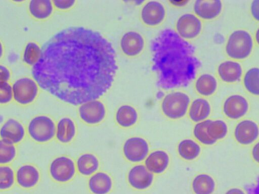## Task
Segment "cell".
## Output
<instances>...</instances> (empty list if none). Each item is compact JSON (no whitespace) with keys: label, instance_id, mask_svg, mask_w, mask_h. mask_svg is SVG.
<instances>
[{"label":"cell","instance_id":"obj_1","mask_svg":"<svg viewBox=\"0 0 259 194\" xmlns=\"http://www.w3.org/2000/svg\"><path fill=\"white\" fill-rule=\"evenodd\" d=\"M117 68L114 48L101 33L71 27L42 46L31 74L41 89L63 102L80 105L105 94Z\"/></svg>","mask_w":259,"mask_h":194},{"label":"cell","instance_id":"obj_2","mask_svg":"<svg viewBox=\"0 0 259 194\" xmlns=\"http://www.w3.org/2000/svg\"><path fill=\"white\" fill-rule=\"evenodd\" d=\"M151 51L156 85L163 89L187 86L201 66L193 45L170 28L161 30L154 38Z\"/></svg>","mask_w":259,"mask_h":194},{"label":"cell","instance_id":"obj_3","mask_svg":"<svg viewBox=\"0 0 259 194\" xmlns=\"http://www.w3.org/2000/svg\"><path fill=\"white\" fill-rule=\"evenodd\" d=\"M56 124L48 115H34L25 124L27 138L35 144L48 143L55 137Z\"/></svg>","mask_w":259,"mask_h":194},{"label":"cell","instance_id":"obj_4","mask_svg":"<svg viewBox=\"0 0 259 194\" xmlns=\"http://www.w3.org/2000/svg\"><path fill=\"white\" fill-rule=\"evenodd\" d=\"M13 103L17 106L26 108L33 105L37 100L40 88L31 76H24L12 82Z\"/></svg>","mask_w":259,"mask_h":194},{"label":"cell","instance_id":"obj_5","mask_svg":"<svg viewBox=\"0 0 259 194\" xmlns=\"http://www.w3.org/2000/svg\"><path fill=\"white\" fill-rule=\"evenodd\" d=\"M188 94L182 91L172 92L162 99L161 109L163 114L172 120H179L187 113L190 104Z\"/></svg>","mask_w":259,"mask_h":194},{"label":"cell","instance_id":"obj_6","mask_svg":"<svg viewBox=\"0 0 259 194\" xmlns=\"http://www.w3.org/2000/svg\"><path fill=\"white\" fill-rule=\"evenodd\" d=\"M253 48L251 35L247 31L237 30L229 36L226 45V52L230 58L241 60L248 57Z\"/></svg>","mask_w":259,"mask_h":194},{"label":"cell","instance_id":"obj_7","mask_svg":"<svg viewBox=\"0 0 259 194\" xmlns=\"http://www.w3.org/2000/svg\"><path fill=\"white\" fill-rule=\"evenodd\" d=\"M41 179L40 170L34 163H23L15 168L16 185L23 190H34L38 186Z\"/></svg>","mask_w":259,"mask_h":194},{"label":"cell","instance_id":"obj_8","mask_svg":"<svg viewBox=\"0 0 259 194\" xmlns=\"http://www.w3.org/2000/svg\"><path fill=\"white\" fill-rule=\"evenodd\" d=\"M27 138L26 125L20 119L10 117L0 125V139L19 147Z\"/></svg>","mask_w":259,"mask_h":194},{"label":"cell","instance_id":"obj_9","mask_svg":"<svg viewBox=\"0 0 259 194\" xmlns=\"http://www.w3.org/2000/svg\"><path fill=\"white\" fill-rule=\"evenodd\" d=\"M49 174L55 182L64 183L70 181L76 172V165L70 158L60 156L54 158L49 165Z\"/></svg>","mask_w":259,"mask_h":194},{"label":"cell","instance_id":"obj_10","mask_svg":"<svg viewBox=\"0 0 259 194\" xmlns=\"http://www.w3.org/2000/svg\"><path fill=\"white\" fill-rule=\"evenodd\" d=\"M233 137L239 145L248 146L258 141L259 127L257 123L251 119L239 121L233 129Z\"/></svg>","mask_w":259,"mask_h":194},{"label":"cell","instance_id":"obj_11","mask_svg":"<svg viewBox=\"0 0 259 194\" xmlns=\"http://www.w3.org/2000/svg\"><path fill=\"white\" fill-rule=\"evenodd\" d=\"M148 141L140 136L127 138L123 145L122 151L125 158L130 162L138 163L145 160L149 153Z\"/></svg>","mask_w":259,"mask_h":194},{"label":"cell","instance_id":"obj_12","mask_svg":"<svg viewBox=\"0 0 259 194\" xmlns=\"http://www.w3.org/2000/svg\"><path fill=\"white\" fill-rule=\"evenodd\" d=\"M80 118L89 125L101 123L105 118L106 110L104 104L99 100H93L84 102L78 108Z\"/></svg>","mask_w":259,"mask_h":194},{"label":"cell","instance_id":"obj_13","mask_svg":"<svg viewBox=\"0 0 259 194\" xmlns=\"http://www.w3.org/2000/svg\"><path fill=\"white\" fill-rule=\"evenodd\" d=\"M249 105L247 99L240 94L228 96L224 101L223 111L225 116L232 120H239L248 112Z\"/></svg>","mask_w":259,"mask_h":194},{"label":"cell","instance_id":"obj_14","mask_svg":"<svg viewBox=\"0 0 259 194\" xmlns=\"http://www.w3.org/2000/svg\"><path fill=\"white\" fill-rule=\"evenodd\" d=\"M127 181L133 188L143 190L149 188L153 183L154 175L144 164L133 166L127 173Z\"/></svg>","mask_w":259,"mask_h":194},{"label":"cell","instance_id":"obj_15","mask_svg":"<svg viewBox=\"0 0 259 194\" xmlns=\"http://www.w3.org/2000/svg\"><path fill=\"white\" fill-rule=\"evenodd\" d=\"M201 29V21L198 17L192 14L182 15L176 23L177 33L185 39L196 37L200 33Z\"/></svg>","mask_w":259,"mask_h":194},{"label":"cell","instance_id":"obj_16","mask_svg":"<svg viewBox=\"0 0 259 194\" xmlns=\"http://www.w3.org/2000/svg\"><path fill=\"white\" fill-rule=\"evenodd\" d=\"M170 159L163 150H155L149 153L144 160V165L154 175L164 173L168 168Z\"/></svg>","mask_w":259,"mask_h":194},{"label":"cell","instance_id":"obj_17","mask_svg":"<svg viewBox=\"0 0 259 194\" xmlns=\"http://www.w3.org/2000/svg\"><path fill=\"white\" fill-rule=\"evenodd\" d=\"M165 10L163 5L159 2L151 1L143 7L141 17L143 22L149 26H156L163 20Z\"/></svg>","mask_w":259,"mask_h":194},{"label":"cell","instance_id":"obj_18","mask_svg":"<svg viewBox=\"0 0 259 194\" xmlns=\"http://www.w3.org/2000/svg\"><path fill=\"white\" fill-rule=\"evenodd\" d=\"M26 5L29 16L36 21L47 20L52 15L54 10L52 1L49 0L27 1Z\"/></svg>","mask_w":259,"mask_h":194},{"label":"cell","instance_id":"obj_19","mask_svg":"<svg viewBox=\"0 0 259 194\" xmlns=\"http://www.w3.org/2000/svg\"><path fill=\"white\" fill-rule=\"evenodd\" d=\"M144 46L142 36L135 31L124 33L120 40V47L122 52L127 56L133 57L139 55Z\"/></svg>","mask_w":259,"mask_h":194},{"label":"cell","instance_id":"obj_20","mask_svg":"<svg viewBox=\"0 0 259 194\" xmlns=\"http://www.w3.org/2000/svg\"><path fill=\"white\" fill-rule=\"evenodd\" d=\"M112 186L111 176L104 172H96L90 176L88 180V187L93 194H108Z\"/></svg>","mask_w":259,"mask_h":194},{"label":"cell","instance_id":"obj_21","mask_svg":"<svg viewBox=\"0 0 259 194\" xmlns=\"http://www.w3.org/2000/svg\"><path fill=\"white\" fill-rule=\"evenodd\" d=\"M210 113V105L204 98H197L190 102L187 112L190 120L195 123L208 119Z\"/></svg>","mask_w":259,"mask_h":194},{"label":"cell","instance_id":"obj_22","mask_svg":"<svg viewBox=\"0 0 259 194\" xmlns=\"http://www.w3.org/2000/svg\"><path fill=\"white\" fill-rule=\"evenodd\" d=\"M222 9L221 1H196L194 5L195 13L199 17L210 20L217 17Z\"/></svg>","mask_w":259,"mask_h":194},{"label":"cell","instance_id":"obj_23","mask_svg":"<svg viewBox=\"0 0 259 194\" xmlns=\"http://www.w3.org/2000/svg\"><path fill=\"white\" fill-rule=\"evenodd\" d=\"M76 132L75 124L73 120L67 117H62L56 124L55 138L62 143L71 141Z\"/></svg>","mask_w":259,"mask_h":194},{"label":"cell","instance_id":"obj_24","mask_svg":"<svg viewBox=\"0 0 259 194\" xmlns=\"http://www.w3.org/2000/svg\"><path fill=\"white\" fill-rule=\"evenodd\" d=\"M201 146L195 139H183L177 145L178 155L182 159L192 161L197 159L201 153Z\"/></svg>","mask_w":259,"mask_h":194},{"label":"cell","instance_id":"obj_25","mask_svg":"<svg viewBox=\"0 0 259 194\" xmlns=\"http://www.w3.org/2000/svg\"><path fill=\"white\" fill-rule=\"evenodd\" d=\"M218 72L223 81L227 83H233L240 79L242 74V69L239 63L229 60L219 65Z\"/></svg>","mask_w":259,"mask_h":194},{"label":"cell","instance_id":"obj_26","mask_svg":"<svg viewBox=\"0 0 259 194\" xmlns=\"http://www.w3.org/2000/svg\"><path fill=\"white\" fill-rule=\"evenodd\" d=\"M192 189L194 194H212L216 187L213 177L207 173H200L193 178Z\"/></svg>","mask_w":259,"mask_h":194},{"label":"cell","instance_id":"obj_27","mask_svg":"<svg viewBox=\"0 0 259 194\" xmlns=\"http://www.w3.org/2000/svg\"><path fill=\"white\" fill-rule=\"evenodd\" d=\"M42 46L34 40H29L24 45L21 54V60L24 65L31 68L39 60Z\"/></svg>","mask_w":259,"mask_h":194},{"label":"cell","instance_id":"obj_28","mask_svg":"<svg viewBox=\"0 0 259 194\" xmlns=\"http://www.w3.org/2000/svg\"><path fill=\"white\" fill-rule=\"evenodd\" d=\"M98 158L91 153H84L77 158L76 168L78 172L83 176H91L96 173L99 168Z\"/></svg>","mask_w":259,"mask_h":194},{"label":"cell","instance_id":"obj_29","mask_svg":"<svg viewBox=\"0 0 259 194\" xmlns=\"http://www.w3.org/2000/svg\"><path fill=\"white\" fill-rule=\"evenodd\" d=\"M138 120V114L136 109L128 105L120 106L115 113L117 124L123 128L134 126Z\"/></svg>","mask_w":259,"mask_h":194},{"label":"cell","instance_id":"obj_30","mask_svg":"<svg viewBox=\"0 0 259 194\" xmlns=\"http://www.w3.org/2000/svg\"><path fill=\"white\" fill-rule=\"evenodd\" d=\"M16 186L15 168L13 165H0V192L10 191Z\"/></svg>","mask_w":259,"mask_h":194},{"label":"cell","instance_id":"obj_31","mask_svg":"<svg viewBox=\"0 0 259 194\" xmlns=\"http://www.w3.org/2000/svg\"><path fill=\"white\" fill-rule=\"evenodd\" d=\"M197 92L204 96H208L214 93L217 88V81L212 75L209 74L201 75L195 82Z\"/></svg>","mask_w":259,"mask_h":194},{"label":"cell","instance_id":"obj_32","mask_svg":"<svg viewBox=\"0 0 259 194\" xmlns=\"http://www.w3.org/2000/svg\"><path fill=\"white\" fill-rule=\"evenodd\" d=\"M19 153L18 146L0 139V165H13Z\"/></svg>","mask_w":259,"mask_h":194},{"label":"cell","instance_id":"obj_33","mask_svg":"<svg viewBox=\"0 0 259 194\" xmlns=\"http://www.w3.org/2000/svg\"><path fill=\"white\" fill-rule=\"evenodd\" d=\"M207 131L209 136L217 142L227 137L229 128L227 123L222 119H209Z\"/></svg>","mask_w":259,"mask_h":194},{"label":"cell","instance_id":"obj_34","mask_svg":"<svg viewBox=\"0 0 259 194\" xmlns=\"http://www.w3.org/2000/svg\"><path fill=\"white\" fill-rule=\"evenodd\" d=\"M209 119L195 123L193 128V135L194 139L201 146H210L217 142L208 135L207 127Z\"/></svg>","mask_w":259,"mask_h":194},{"label":"cell","instance_id":"obj_35","mask_svg":"<svg viewBox=\"0 0 259 194\" xmlns=\"http://www.w3.org/2000/svg\"><path fill=\"white\" fill-rule=\"evenodd\" d=\"M258 78V68L254 67L246 72L243 78L245 88L249 93L254 95H258L259 93Z\"/></svg>","mask_w":259,"mask_h":194},{"label":"cell","instance_id":"obj_36","mask_svg":"<svg viewBox=\"0 0 259 194\" xmlns=\"http://www.w3.org/2000/svg\"><path fill=\"white\" fill-rule=\"evenodd\" d=\"M13 103L11 81L0 82V107H6Z\"/></svg>","mask_w":259,"mask_h":194},{"label":"cell","instance_id":"obj_37","mask_svg":"<svg viewBox=\"0 0 259 194\" xmlns=\"http://www.w3.org/2000/svg\"><path fill=\"white\" fill-rule=\"evenodd\" d=\"M12 71L6 64L0 62V82L11 81Z\"/></svg>","mask_w":259,"mask_h":194},{"label":"cell","instance_id":"obj_38","mask_svg":"<svg viewBox=\"0 0 259 194\" xmlns=\"http://www.w3.org/2000/svg\"><path fill=\"white\" fill-rule=\"evenodd\" d=\"M54 8L60 10H67L72 7L75 1L74 0H55L52 1Z\"/></svg>","mask_w":259,"mask_h":194},{"label":"cell","instance_id":"obj_39","mask_svg":"<svg viewBox=\"0 0 259 194\" xmlns=\"http://www.w3.org/2000/svg\"><path fill=\"white\" fill-rule=\"evenodd\" d=\"M251 157L252 159L256 163L259 161V144L258 141L252 144L251 149Z\"/></svg>","mask_w":259,"mask_h":194},{"label":"cell","instance_id":"obj_40","mask_svg":"<svg viewBox=\"0 0 259 194\" xmlns=\"http://www.w3.org/2000/svg\"><path fill=\"white\" fill-rule=\"evenodd\" d=\"M259 1H253L251 5L250 10L252 16L256 20H258Z\"/></svg>","mask_w":259,"mask_h":194},{"label":"cell","instance_id":"obj_41","mask_svg":"<svg viewBox=\"0 0 259 194\" xmlns=\"http://www.w3.org/2000/svg\"><path fill=\"white\" fill-rule=\"evenodd\" d=\"M225 194H245V193L239 188L234 187L228 189Z\"/></svg>","mask_w":259,"mask_h":194},{"label":"cell","instance_id":"obj_42","mask_svg":"<svg viewBox=\"0 0 259 194\" xmlns=\"http://www.w3.org/2000/svg\"><path fill=\"white\" fill-rule=\"evenodd\" d=\"M6 53V48L3 41L0 38V62L4 59Z\"/></svg>","mask_w":259,"mask_h":194},{"label":"cell","instance_id":"obj_43","mask_svg":"<svg viewBox=\"0 0 259 194\" xmlns=\"http://www.w3.org/2000/svg\"><path fill=\"white\" fill-rule=\"evenodd\" d=\"M27 1H11L10 2L15 5H22L26 4Z\"/></svg>","mask_w":259,"mask_h":194}]
</instances>
